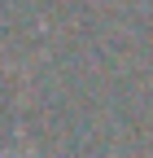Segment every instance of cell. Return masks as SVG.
Listing matches in <instances>:
<instances>
[{"label": "cell", "mask_w": 153, "mask_h": 158, "mask_svg": "<svg viewBox=\"0 0 153 158\" xmlns=\"http://www.w3.org/2000/svg\"><path fill=\"white\" fill-rule=\"evenodd\" d=\"M0 158H9V154H5V149H0Z\"/></svg>", "instance_id": "obj_1"}]
</instances>
